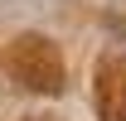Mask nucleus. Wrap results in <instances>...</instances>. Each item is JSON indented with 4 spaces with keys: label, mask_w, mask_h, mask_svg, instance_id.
I'll use <instances>...</instances> for the list:
<instances>
[{
    "label": "nucleus",
    "mask_w": 126,
    "mask_h": 121,
    "mask_svg": "<svg viewBox=\"0 0 126 121\" xmlns=\"http://www.w3.org/2000/svg\"><path fill=\"white\" fill-rule=\"evenodd\" d=\"M5 73L10 82L39 97H58L68 87V68H63V48L48 34H15L5 44Z\"/></svg>",
    "instance_id": "1"
},
{
    "label": "nucleus",
    "mask_w": 126,
    "mask_h": 121,
    "mask_svg": "<svg viewBox=\"0 0 126 121\" xmlns=\"http://www.w3.org/2000/svg\"><path fill=\"white\" fill-rule=\"evenodd\" d=\"M111 29H121V34H126V10H111Z\"/></svg>",
    "instance_id": "3"
},
{
    "label": "nucleus",
    "mask_w": 126,
    "mask_h": 121,
    "mask_svg": "<svg viewBox=\"0 0 126 121\" xmlns=\"http://www.w3.org/2000/svg\"><path fill=\"white\" fill-rule=\"evenodd\" d=\"M19 121H58V116H48V111H39V116H19Z\"/></svg>",
    "instance_id": "4"
},
{
    "label": "nucleus",
    "mask_w": 126,
    "mask_h": 121,
    "mask_svg": "<svg viewBox=\"0 0 126 121\" xmlns=\"http://www.w3.org/2000/svg\"><path fill=\"white\" fill-rule=\"evenodd\" d=\"M92 111L97 121H126V53L107 48L92 63Z\"/></svg>",
    "instance_id": "2"
}]
</instances>
